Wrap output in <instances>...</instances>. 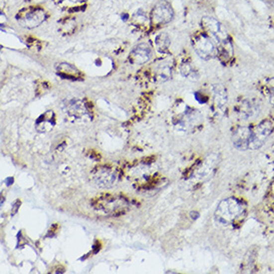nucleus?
Listing matches in <instances>:
<instances>
[{
  "instance_id": "obj_6",
  "label": "nucleus",
  "mask_w": 274,
  "mask_h": 274,
  "mask_svg": "<svg viewBox=\"0 0 274 274\" xmlns=\"http://www.w3.org/2000/svg\"><path fill=\"white\" fill-rule=\"evenodd\" d=\"M174 18V9L172 5L165 0L158 2L151 12V23L154 27L170 23Z\"/></svg>"
},
{
  "instance_id": "obj_4",
  "label": "nucleus",
  "mask_w": 274,
  "mask_h": 274,
  "mask_svg": "<svg viewBox=\"0 0 274 274\" xmlns=\"http://www.w3.org/2000/svg\"><path fill=\"white\" fill-rule=\"evenodd\" d=\"M273 131L274 123L271 119H264L263 121H261L254 129H251L249 149L257 150L262 147Z\"/></svg>"
},
{
  "instance_id": "obj_19",
  "label": "nucleus",
  "mask_w": 274,
  "mask_h": 274,
  "mask_svg": "<svg viewBox=\"0 0 274 274\" xmlns=\"http://www.w3.org/2000/svg\"><path fill=\"white\" fill-rule=\"evenodd\" d=\"M180 70H181V73L182 75L188 79L189 81H197L199 79V74L198 72L195 70V68L189 63V62H183L182 63L181 67H180Z\"/></svg>"
},
{
  "instance_id": "obj_12",
  "label": "nucleus",
  "mask_w": 274,
  "mask_h": 274,
  "mask_svg": "<svg viewBox=\"0 0 274 274\" xmlns=\"http://www.w3.org/2000/svg\"><path fill=\"white\" fill-rule=\"evenodd\" d=\"M217 164H218V157L216 155L208 156L201 164V166L198 168L196 173L197 178L204 181L210 179L215 172Z\"/></svg>"
},
{
  "instance_id": "obj_20",
  "label": "nucleus",
  "mask_w": 274,
  "mask_h": 274,
  "mask_svg": "<svg viewBox=\"0 0 274 274\" xmlns=\"http://www.w3.org/2000/svg\"><path fill=\"white\" fill-rule=\"evenodd\" d=\"M156 46L159 51L166 52L171 45V39L167 33H161L156 37Z\"/></svg>"
},
{
  "instance_id": "obj_7",
  "label": "nucleus",
  "mask_w": 274,
  "mask_h": 274,
  "mask_svg": "<svg viewBox=\"0 0 274 274\" xmlns=\"http://www.w3.org/2000/svg\"><path fill=\"white\" fill-rule=\"evenodd\" d=\"M92 178L96 185L101 188L112 187L117 181L115 171L108 167H97L92 172Z\"/></svg>"
},
{
  "instance_id": "obj_13",
  "label": "nucleus",
  "mask_w": 274,
  "mask_h": 274,
  "mask_svg": "<svg viewBox=\"0 0 274 274\" xmlns=\"http://www.w3.org/2000/svg\"><path fill=\"white\" fill-rule=\"evenodd\" d=\"M213 106L217 111H223L227 104V92L221 85L213 86Z\"/></svg>"
},
{
  "instance_id": "obj_18",
  "label": "nucleus",
  "mask_w": 274,
  "mask_h": 274,
  "mask_svg": "<svg viewBox=\"0 0 274 274\" xmlns=\"http://www.w3.org/2000/svg\"><path fill=\"white\" fill-rule=\"evenodd\" d=\"M51 116H53V113L49 111L46 114H44L43 116H41V118L38 119V121L36 123V129L38 130V132L46 133L53 128L54 120H53V118H51Z\"/></svg>"
},
{
  "instance_id": "obj_8",
  "label": "nucleus",
  "mask_w": 274,
  "mask_h": 274,
  "mask_svg": "<svg viewBox=\"0 0 274 274\" xmlns=\"http://www.w3.org/2000/svg\"><path fill=\"white\" fill-rule=\"evenodd\" d=\"M153 56V50L148 43H140L135 46L130 53L129 59L131 63L141 65L149 62Z\"/></svg>"
},
{
  "instance_id": "obj_5",
  "label": "nucleus",
  "mask_w": 274,
  "mask_h": 274,
  "mask_svg": "<svg viewBox=\"0 0 274 274\" xmlns=\"http://www.w3.org/2000/svg\"><path fill=\"white\" fill-rule=\"evenodd\" d=\"M46 19V13L41 8H25L16 15L17 22L25 28L32 29L38 27Z\"/></svg>"
},
{
  "instance_id": "obj_22",
  "label": "nucleus",
  "mask_w": 274,
  "mask_h": 274,
  "mask_svg": "<svg viewBox=\"0 0 274 274\" xmlns=\"http://www.w3.org/2000/svg\"><path fill=\"white\" fill-rule=\"evenodd\" d=\"M273 3H274V2H273Z\"/></svg>"
},
{
  "instance_id": "obj_9",
  "label": "nucleus",
  "mask_w": 274,
  "mask_h": 274,
  "mask_svg": "<svg viewBox=\"0 0 274 274\" xmlns=\"http://www.w3.org/2000/svg\"><path fill=\"white\" fill-rule=\"evenodd\" d=\"M251 138V129L248 127L237 128L232 135L233 146L239 151L249 150V142Z\"/></svg>"
},
{
  "instance_id": "obj_14",
  "label": "nucleus",
  "mask_w": 274,
  "mask_h": 274,
  "mask_svg": "<svg viewBox=\"0 0 274 274\" xmlns=\"http://www.w3.org/2000/svg\"><path fill=\"white\" fill-rule=\"evenodd\" d=\"M235 114L240 120H247L249 119L253 113H254V107L251 101L249 100H241L237 105L235 106Z\"/></svg>"
},
{
  "instance_id": "obj_16",
  "label": "nucleus",
  "mask_w": 274,
  "mask_h": 274,
  "mask_svg": "<svg viewBox=\"0 0 274 274\" xmlns=\"http://www.w3.org/2000/svg\"><path fill=\"white\" fill-rule=\"evenodd\" d=\"M259 91L266 97L269 103L274 106V78H267L260 82Z\"/></svg>"
},
{
  "instance_id": "obj_10",
  "label": "nucleus",
  "mask_w": 274,
  "mask_h": 274,
  "mask_svg": "<svg viewBox=\"0 0 274 274\" xmlns=\"http://www.w3.org/2000/svg\"><path fill=\"white\" fill-rule=\"evenodd\" d=\"M62 108L66 114L76 119H80L87 114V108L85 104L78 99L65 100L63 102Z\"/></svg>"
},
{
  "instance_id": "obj_1",
  "label": "nucleus",
  "mask_w": 274,
  "mask_h": 274,
  "mask_svg": "<svg viewBox=\"0 0 274 274\" xmlns=\"http://www.w3.org/2000/svg\"><path fill=\"white\" fill-rule=\"evenodd\" d=\"M244 205L238 199L233 197L225 198L217 205L214 217L221 224H230L244 213Z\"/></svg>"
},
{
  "instance_id": "obj_15",
  "label": "nucleus",
  "mask_w": 274,
  "mask_h": 274,
  "mask_svg": "<svg viewBox=\"0 0 274 274\" xmlns=\"http://www.w3.org/2000/svg\"><path fill=\"white\" fill-rule=\"evenodd\" d=\"M57 71L58 74L62 78H67V79H80L82 77L80 71H78L74 66H72L69 63H61L57 66Z\"/></svg>"
},
{
  "instance_id": "obj_21",
  "label": "nucleus",
  "mask_w": 274,
  "mask_h": 274,
  "mask_svg": "<svg viewBox=\"0 0 274 274\" xmlns=\"http://www.w3.org/2000/svg\"><path fill=\"white\" fill-rule=\"evenodd\" d=\"M133 23L139 26H145L148 23V18H147V14L144 13L143 11H139L137 12L134 16H133Z\"/></svg>"
},
{
  "instance_id": "obj_3",
  "label": "nucleus",
  "mask_w": 274,
  "mask_h": 274,
  "mask_svg": "<svg viewBox=\"0 0 274 274\" xmlns=\"http://www.w3.org/2000/svg\"><path fill=\"white\" fill-rule=\"evenodd\" d=\"M201 27L205 31L204 33L216 41L217 47L230 42V38L225 27L216 19L208 16L203 17L201 20Z\"/></svg>"
},
{
  "instance_id": "obj_2",
  "label": "nucleus",
  "mask_w": 274,
  "mask_h": 274,
  "mask_svg": "<svg viewBox=\"0 0 274 274\" xmlns=\"http://www.w3.org/2000/svg\"><path fill=\"white\" fill-rule=\"evenodd\" d=\"M191 43L194 51L201 59L210 60L217 56V46L206 33L194 34Z\"/></svg>"
},
{
  "instance_id": "obj_17",
  "label": "nucleus",
  "mask_w": 274,
  "mask_h": 274,
  "mask_svg": "<svg viewBox=\"0 0 274 274\" xmlns=\"http://www.w3.org/2000/svg\"><path fill=\"white\" fill-rule=\"evenodd\" d=\"M173 75V65L170 62L161 63L156 69V78L163 82L168 81L172 78Z\"/></svg>"
},
{
  "instance_id": "obj_11",
  "label": "nucleus",
  "mask_w": 274,
  "mask_h": 274,
  "mask_svg": "<svg viewBox=\"0 0 274 274\" xmlns=\"http://www.w3.org/2000/svg\"><path fill=\"white\" fill-rule=\"evenodd\" d=\"M200 119L201 116L196 110L189 109L179 118L177 127H179L180 130L186 131L188 129L194 128L200 122Z\"/></svg>"
}]
</instances>
